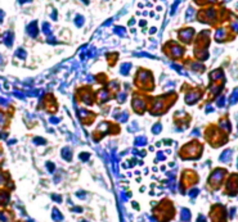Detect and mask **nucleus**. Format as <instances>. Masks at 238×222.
Returning <instances> with one entry per match:
<instances>
[{"mask_svg":"<svg viewBox=\"0 0 238 222\" xmlns=\"http://www.w3.org/2000/svg\"><path fill=\"white\" fill-rule=\"evenodd\" d=\"M224 173H225V171L224 170H215L212 175H211V177H210V184H212V185H218L220 181H221V178L224 177Z\"/></svg>","mask_w":238,"mask_h":222,"instance_id":"1","label":"nucleus"},{"mask_svg":"<svg viewBox=\"0 0 238 222\" xmlns=\"http://www.w3.org/2000/svg\"><path fill=\"white\" fill-rule=\"evenodd\" d=\"M199 98H201V93H198V91H190V93H188L185 95V102L188 104H193V103H196L198 100Z\"/></svg>","mask_w":238,"mask_h":222,"instance_id":"2","label":"nucleus"},{"mask_svg":"<svg viewBox=\"0 0 238 222\" xmlns=\"http://www.w3.org/2000/svg\"><path fill=\"white\" fill-rule=\"evenodd\" d=\"M232 150L230 149H227V150H224L223 153H221V155H220V161L221 162H224V163H228V162H230V159H232Z\"/></svg>","mask_w":238,"mask_h":222,"instance_id":"3","label":"nucleus"},{"mask_svg":"<svg viewBox=\"0 0 238 222\" xmlns=\"http://www.w3.org/2000/svg\"><path fill=\"white\" fill-rule=\"evenodd\" d=\"M192 35H193V30L192 28H187L185 31H181V32H180V36H181V39L184 40V41H189V39L192 37Z\"/></svg>","mask_w":238,"mask_h":222,"instance_id":"4","label":"nucleus"},{"mask_svg":"<svg viewBox=\"0 0 238 222\" xmlns=\"http://www.w3.org/2000/svg\"><path fill=\"white\" fill-rule=\"evenodd\" d=\"M237 102H238V87L232 93V95L229 98V103L230 104H236Z\"/></svg>","mask_w":238,"mask_h":222,"instance_id":"5","label":"nucleus"},{"mask_svg":"<svg viewBox=\"0 0 238 222\" xmlns=\"http://www.w3.org/2000/svg\"><path fill=\"white\" fill-rule=\"evenodd\" d=\"M62 157H63L66 161H71V157H72L71 149H69V148H64V149L62 150Z\"/></svg>","mask_w":238,"mask_h":222,"instance_id":"6","label":"nucleus"},{"mask_svg":"<svg viewBox=\"0 0 238 222\" xmlns=\"http://www.w3.org/2000/svg\"><path fill=\"white\" fill-rule=\"evenodd\" d=\"M181 220H183V221H189V220H190V212H189L187 208H183V209H181Z\"/></svg>","mask_w":238,"mask_h":222,"instance_id":"7","label":"nucleus"},{"mask_svg":"<svg viewBox=\"0 0 238 222\" xmlns=\"http://www.w3.org/2000/svg\"><path fill=\"white\" fill-rule=\"evenodd\" d=\"M146 141H147V139L144 137V136H139L135 139V145L137 146H140V145H146Z\"/></svg>","mask_w":238,"mask_h":222,"instance_id":"8","label":"nucleus"},{"mask_svg":"<svg viewBox=\"0 0 238 222\" xmlns=\"http://www.w3.org/2000/svg\"><path fill=\"white\" fill-rule=\"evenodd\" d=\"M53 218H54L55 221H60V220L63 218V217H62V214L59 213V211H58L57 208H54V209H53Z\"/></svg>","mask_w":238,"mask_h":222,"instance_id":"9","label":"nucleus"},{"mask_svg":"<svg viewBox=\"0 0 238 222\" xmlns=\"http://www.w3.org/2000/svg\"><path fill=\"white\" fill-rule=\"evenodd\" d=\"M210 77L212 78V80H215V78H221L223 77V72L218 69V71H215V72H212L211 75H210Z\"/></svg>","mask_w":238,"mask_h":222,"instance_id":"10","label":"nucleus"},{"mask_svg":"<svg viewBox=\"0 0 238 222\" xmlns=\"http://www.w3.org/2000/svg\"><path fill=\"white\" fill-rule=\"evenodd\" d=\"M161 130H162V126H161V123H156V125L152 127V131H153V134H160V132H161Z\"/></svg>","mask_w":238,"mask_h":222,"instance_id":"11","label":"nucleus"},{"mask_svg":"<svg viewBox=\"0 0 238 222\" xmlns=\"http://www.w3.org/2000/svg\"><path fill=\"white\" fill-rule=\"evenodd\" d=\"M220 126H221V127H224L227 131H230V125H229L228 121H220Z\"/></svg>","mask_w":238,"mask_h":222,"instance_id":"12","label":"nucleus"},{"mask_svg":"<svg viewBox=\"0 0 238 222\" xmlns=\"http://www.w3.org/2000/svg\"><path fill=\"white\" fill-rule=\"evenodd\" d=\"M129 68H130V64L122 66V67H121V73H122V75H128V72H129L128 69H129Z\"/></svg>","mask_w":238,"mask_h":222,"instance_id":"13","label":"nucleus"},{"mask_svg":"<svg viewBox=\"0 0 238 222\" xmlns=\"http://www.w3.org/2000/svg\"><path fill=\"white\" fill-rule=\"evenodd\" d=\"M89 157L90 155L88 154V153H84V154H80V159H81V161H88Z\"/></svg>","mask_w":238,"mask_h":222,"instance_id":"14","label":"nucleus"},{"mask_svg":"<svg viewBox=\"0 0 238 222\" xmlns=\"http://www.w3.org/2000/svg\"><path fill=\"white\" fill-rule=\"evenodd\" d=\"M34 141H35L36 144H45V140H44V139H40V137H36Z\"/></svg>","mask_w":238,"mask_h":222,"instance_id":"15","label":"nucleus"},{"mask_svg":"<svg viewBox=\"0 0 238 222\" xmlns=\"http://www.w3.org/2000/svg\"><path fill=\"white\" fill-rule=\"evenodd\" d=\"M218 105L219 107H224V96L219 98L218 99Z\"/></svg>","mask_w":238,"mask_h":222,"instance_id":"16","label":"nucleus"},{"mask_svg":"<svg viewBox=\"0 0 238 222\" xmlns=\"http://www.w3.org/2000/svg\"><path fill=\"white\" fill-rule=\"evenodd\" d=\"M197 194H198V189H193L192 191H189V195H190L192 198H193V196H196Z\"/></svg>","mask_w":238,"mask_h":222,"instance_id":"17","label":"nucleus"},{"mask_svg":"<svg viewBox=\"0 0 238 222\" xmlns=\"http://www.w3.org/2000/svg\"><path fill=\"white\" fill-rule=\"evenodd\" d=\"M48 168H49L50 172H53V171H54V164H53V163L50 164V162H48Z\"/></svg>","mask_w":238,"mask_h":222,"instance_id":"18","label":"nucleus"},{"mask_svg":"<svg viewBox=\"0 0 238 222\" xmlns=\"http://www.w3.org/2000/svg\"><path fill=\"white\" fill-rule=\"evenodd\" d=\"M206 220H205V217L203 216H199L198 217V220H197V222H205Z\"/></svg>","mask_w":238,"mask_h":222,"instance_id":"19","label":"nucleus"},{"mask_svg":"<svg viewBox=\"0 0 238 222\" xmlns=\"http://www.w3.org/2000/svg\"><path fill=\"white\" fill-rule=\"evenodd\" d=\"M77 20H81V17H80V16H77ZM76 23H77L79 26H81V22H80V21H76Z\"/></svg>","mask_w":238,"mask_h":222,"instance_id":"20","label":"nucleus"}]
</instances>
